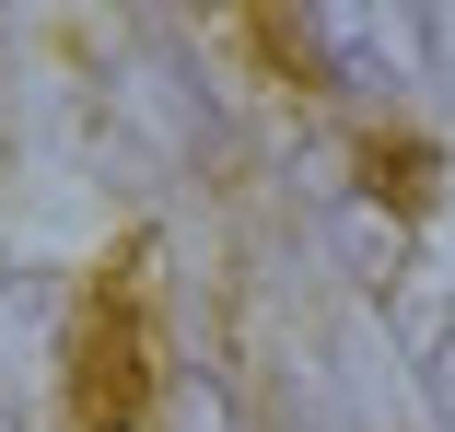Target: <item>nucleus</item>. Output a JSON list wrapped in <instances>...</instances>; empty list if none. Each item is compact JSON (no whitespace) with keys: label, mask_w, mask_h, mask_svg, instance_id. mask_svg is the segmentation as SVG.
I'll return each instance as SVG.
<instances>
[{"label":"nucleus","mask_w":455,"mask_h":432,"mask_svg":"<svg viewBox=\"0 0 455 432\" xmlns=\"http://www.w3.org/2000/svg\"><path fill=\"white\" fill-rule=\"evenodd\" d=\"M152 397L129 281H0V432H129Z\"/></svg>","instance_id":"nucleus-1"}]
</instances>
